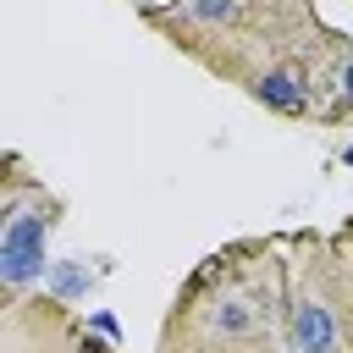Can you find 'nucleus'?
Wrapping results in <instances>:
<instances>
[{"mask_svg": "<svg viewBox=\"0 0 353 353\" xmlns=\"http://www.w3.org/2000/svg\"><path fill=\"white\" fill-rule=\"evenodd\" d=\"M254 99H259L265 110H281V116H303V110H309V88H303V77L287 72V66L259 72V77H254Z\"/></svg>", "mask_w": 353, "mask_h": 353, "instance_id": "obj_3", "label": "nucleus"}, {"mask_svg": "<svg viewBox=\"0 0 353 353\" xmlns=\"http://www.w3.org/2000/svg\"><path fill=\"white\" fill-rule=\"evenodd\" d=\"M342 94L353 99V55H347V66H342Z\"/></svg>", "mask_w": 353, "mask_h": 353, "instance_id": "obj_8", "label": "nucleus"}, {"mask_svg": "<svg viewBox=\"0 0 353 353\" xmlns=\"http://www.w3.org/2000/svg\"><path fill=\"white\" fill-rule=\"evenodd\" d=\"M94 331H99L105 342H116V336H121V325H116V314H105V309H94Z\"/></svg>", "mask_w": 353, "mask_h": 353, "instance_id": "obj_7", "label": "nucleus"}, {"mask_svg": "<svg viewBox=\"0 0 353 353\" xmlns=\"http://www.w3.org/2000/svg\"><path fill=\"white\" fill-rule=\"evenodd\" d=\"M44 281H50L55 298H83V292H88V265H83V259H55Z\"/></svg>", "mask_w": 353, "mask_h": 353, "instance_id": "obj_5", "label": "nucleus"}, {"mask_svg": "<svg viewBox=\"0 0 353 353\" xmlns=\"http://www.w3.org/2000/svg\"><path fill=\"white\" fill-rule=\"evenodd\" d=\"M342 160H347V165H353V143H347V149H342Z\"/></svg>", "mask_w": 353, "mask_h": 353, "instance_id": "obj_9", "label": "nucleus"}, {"mask_svg": "<svg viewBox=\"0 0 353 353\" xmlns=\"http://www.w3.org/2000/svg\"><path fill=\"white\" fill-rule=\"evenodd\" d=\"M287 342H292V353H331L336 347V320H331V309L314 292L292 298V309H287Z\"/></svg>", "mask_w": 353, "mask_h": 353, "instance_id": "obj_2", "label": "nucleus"}, {"mask_svg": "<svg viewBox=\"0 0 353 353\" xmlns=\"http://www.w3.org/2000/svg\"><path fill=\"white\" fill-rule=\"evenodd\" d=\"M182 11L193 22H204V28H221V22L237 17V0H182Z\"/></svg>", "mask_w": 353, "mask_h": 353, "instance_id": "obj_6", "label": "nucleus"}, {"mask_svg": "<svg viewBox=\"0 0 353 353\" xmlns=\"http://www.w3.org/2000/svg\"><path fill=\"white\" fill-rule=\"evenodd\" d=\"M204 325H210L215 336H248V331H254V309H248L243 298H215V303L204 309Z\"/></svg>", "mask_w": 353, "mask_h": 353, "instance_id": "obj_4", "label": "nucleus"}, {"mask_svg": "<svg viewBox=\"0 0 353 353\" xmlns=\"http://www.w3.org/2000/svg\"><path fill=\"white\" fill-rule=\"evenodd\" d=\"M44 232H50V221H44L39 210H22V204L6 210V232H0V281H6L11 292L28 287V281H39V276H50Z\"/></svg>", "mask_w": 353, "mask_h": 353, "instance_id": "obj_1", "label": "nucleus"}]
</instances>
